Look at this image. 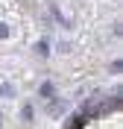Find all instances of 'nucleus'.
<instances>
[{"mask_svg":"<svg viewBox=\"0 0 123 129\" xmlns=\"http://www.w3.org/2000/svg\"><path fill=\"white\" fill-rule=\"evenodd\" d=\"M0 97H15V88L12 85H0Z\"/></svg>","mask_w":123,"mask_h":129,"instance_id":"obj_2","label":"nucleus"},{"mask_svg":"<svg viewBox=\"0 0 123 129\" xmlns=\"http://www.w3.org/2000/svg\"><path fill=\"white\" fill-rule=\"evenodd\" d=\"M3 38H9V26L6 24H0V41H3Z\"/></svg>","mask_w":123,"mask_h":129,"instance_id":"obj_5","label":"nucleus"},{"mask_svg":"<svg viewBox=\"0 0 123 129\" xmlns=\"http://www.w3.org/2000/svg\"><path fill=\"white\" fill-rule=\"evenodd\" d=\"M21 114H24V120H32V109H29V106H24V109H21Z\"/></svg>","mask_w":123,"mask_h":129,"instance_id":"obj_4","label":"nucleus"},{"mask_svg":"<svg viewBox=\"0 0 123 129\" xmlns=\"http://www.w3.org/2000/svg\"><path fill=\"white\" fill-rule=\"evenodd\" d=\"M35 50H38L41 56H47V53H50V44H47V41H41V44H38V47H35Z\"/></svg>","mask_w":123,"mask_h":129,"instance_id":"obj_3","label":"nucleus"},{"mask_svg":"<svg viewBox=\"0 0 123 129\" xmlns=\"http://www.w3.org/2000/svg\"><path fill=\"white\" fill-rule=\"evenodd\" d=\"M38 94L41 97H53V94H56V85H53V82H44V85L38 88Z\"/></svg>","mask_w":123,"mask_h":129,"instance_id":"obj_1","label":"nucleus"}]
</instances>
